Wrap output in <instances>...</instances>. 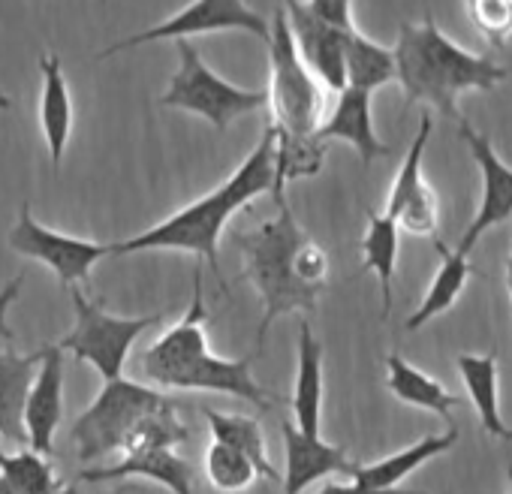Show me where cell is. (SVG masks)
Masks as SVG:
<instances>
[{
	"label": "cell",
	"mask_w": 512,
	"mask_h": 494,
	"mask_svg": "<svg viewBox=\"0 0 512 494\" xmlns=\"http://www.w3.org/2000/svg\"><path fill=\"white\" fill-rule=\"evenodd\" d=\"M272 184H275V130L272 124H266L256 148L220 187L184 205L172 217L148 226L145 232L109 244V254L127 257V254H142V251H181V254H193L205 260L208 269L220 275L217 244H220L223 226L232 220V214H238L256 196L272 193Z\"/></svg>",
	"instance_id": "obj_1"
},
{
	"label": "cell",
	"mask_w": 512,
	"mask_h": 494,
	"mask_svg": "<svg viewBox=\"0 0 512 494\" xmlns=\"http://www.w3.org/2000/svg\"><path fill=\"white\" fill-rule=\"evenodd\" d=\"M395 55V82L401 85L407 103H425L443 118L461 121L458 97L464 91L491 94L500 82L512 76L509 67H500L491 55H473L449 40L431 13L425 22H404L398 28Z\"/></svg>",
	"instance_id": "obj_2"
},
{
	"label": "cell",
	"mask_w": 512,
	"mask_h": 494,
	"mask_svg": "<svg viewBox=\"0 0 512 494\" xmlns=\"http://www.w3.org/2000/svg\"><path fill=\"white\" fill-rule=\"evenodd\" d=\"M139 368L148 377V383H154L157 389L223 392L260 410L275 407L272 392L256 383L250 371V359H220L208 350L205 290H202L199 269L193 272V296L187 314L142 353Z\"/></svg>",
	"instance_id": "obj_3"
},
{
	"label": "cell",
	"mask_w": 512,
	"mask_h": 494,
	"mask_svg": "<svg viewBox=\"0 0 512 494\" xmlns=\"http://www.w3.org/2000/svg\"><path fill=\"white\" fill-rule=\"evenodd\" d=\"M278 217L260 223L250 232H235V244L244 257V275L263 299V320L256 332V347L266 344L272 323L293 311H314L320 299V287H311L296 272V254L305 244L308 232L296 223L287 199L275 202Z\"/></svg>",
	"instance_id": "obj_4"
},
{
	"label": "cell",
	"mask_w": 512,
	"mask_h": 494,
	"mask_svg": "<svg viewBox=\"0 0 512 494\" xmlns=\"http://www.w3.org/2000/svg\"><path fill=\"white\" fill-rule=\"evenodd\" d=\"M269 109H272V130L278 145H296L314 139L323 115V85L311 76L305 61L299 58L287 19L278 10L269 22Z\"/></svg>",
	"instance_id": "obj_5"
},
{
	"label": "cell",
	"mask_w": 512,
	"mask_h": 494,
	"mask_svg": "<svg viewBox=\"0 0 512 494\" xmlns=\"http://www.w3.org/2000/svg\"><path fill=\"white\" fill-rule=\"evenodd\" d=\"M169 404H172V398H166L160 389H151L145 383L124 380V377L109 380L70 431L79 461L91 464L103 455L121 452V446L133 434V428L145 416H151Z\"/></svg>",
	"instance_id": "obj_6"
},
{
	"label": "cell",
	"mask_w": 512,
	"mask_h": 494,
	"mask_svg": "<svg viewBox=\"0 0 512 494\" xmlns=\"http://www.w3.org/2000/svg\"><path fill=\"white\" fill-rule=\"evenodd\" d=\"M178 49V70L169 79L166 94L160 97L163 106L169 109H184L190 115H199L208 121L214 130H226L232 121L269 106L266 91L253 88H238L217 76L199 55V49L187 40H175Z\"/></svg>",
	"instance_id": "obj_7"
},
{
	"label": "cell",
	"mask_w": 512,
	"mask_h": 494,
	"mask_svg": "<svg viewBox=\"0 0 512 494\" xmlns=\"http://www.w3.org/2000/svg\"><path fill=\"white\" fill-rule=\"evenodd\" d=\"M70 299H73L76 323L73 332L58 344L61 353H73L79 362H88L106 383L118 380L130 356V347L139 341L142 332L160 323V314L115 317L100 302H91L79 287H70Z\"/></svg>",
	"instance_id": "obj_8"
},
{
	"label": "cell",
	"mask_w": 512,
	"mask_h": 494,
	"mask_svg": "<svg viewBox=\"0 0 512 494\" xmlns=\"http://www.w3.org/2000/svg\"><path fill=\"white\" fill-rule=\"evenodd\" d=\"M223 31H241L250 37L269 40V19H263L256 10H250L244 0H190L184 10L175 16L157 22L154 28H145L127 40L112 43L97 58H109L145 43H163V40H190L199 34H223Z\"/></svg>",
	"instance_id": "obj_9"
},
{
	"label": "cell",
	"mask_w": 512,
	"mask_h": 494,
	"mask_svg": "<svg viewBox=\"0 0 512 494\" xmlns=\"http://www.w3.org/2000/svg\"><path fill=\"white\" fill-rule=\"evenodd\" d=\"M7 241L19 257H28V260L49 266L64 287H76V284L88 281L91 269L103 257H109V244L73 238V235H64L58 229H49L34 217L31 205H22V214H19Z\"/></svg>",
	"instance_id": "obj_10"
},
{
	"label": "cell",
	"mask_w": 512,
	"mask_h": 494,
	"mask_svg": "<svg viewBox=\"0 0 512 494\" xmlns=\"http://www.w3.org/2000/svg\"><path fill=\"white\" fill-rule=\"evenodd\" d=\"M431 130H434L431 115H422L419 130L407 148V157L395 175V184L386 202V217H392L401 232H410L416 238H437V226H440V202L422 169Z\"/></svg>",
	"instance_id": "obj_11"
},
{
	"label": "cell",
	"mask_w": 512,
	"mask_h": 494,
	"mask_svg": "<svg viewBox=\"0 0 512 494\" xmlns=\"http://www.w3.org/2000/svg\"><path fill=\"white\" fill-rule=\"evenodd\" d=\"M281 13L287 19L293 46L311 76L326 88V91H344V43L353 28H338L326 19H320L305 0H281Z\"/></svg>",
	"instance_id": "obj_12"
},
{
	"label": "cell",
	"mask_w": 512,
	"mask_h": 494,
	"mask_svg": "<svg viewBox=\"0 0 512 494\" xmlns=\"http://www.w3.org/2000/svg\"><path fill=\"white\" fill-rule=\"evenodd\" d=\"M458 133H461L464 145L470 148V157H473V163L479 166V175H482L479 211L470 220V226H467V232H464V238L458 244V251H464L470 257L476 241L488 229H494V226H500V223H506L512 217V166H506L500 160V154L494 151L491 139L485 133L473 130L464 118L458 121Z\"/></svg>",
	"instance_id": "obj_13"
},
{
	"label": "cell",
	"mask_w": 512,
	"mask_h": 494,
	"mask_svg": "<svg viewBox=\"0 0 512 494\" xmlns=\"http://www.w3.org/2000/svg\"><path fill=\"white\" fill-rule=\"evenodd\" d=\"M64 416V353L49 344L40 350V368L25 404V434L37 455H52L55 431Z\"/></svg>",
	"instance_id": "obj_14"
},
{
	"label": "cell",
	"mask_w": 512,
	"mask_h": 494,
	"mask_svg": "<svg viewBox=\"0 0 512 494\" xmlns=\"http://www.w3.org/2000/svg\"><path fill=\"white\" fill-rule=\"evenodd\" d=\"M371 97L374 94L356 91V88L338 91V100H335L332 112L314 130V142H320V145H326V142H347V145L356 148V154L362 157L365 166H371L377 157H389L392 148L374 130Z\"/></svg>",
	"instance_id": "obj_15"
},
{
	"label": "cell",
	"mask_w": 512,
	"mask_h": 494,
	"mask_svg": "<svg viewBox=\"0 0 512 494\" xmlns=\"http://www.w3.org/2000/svg\"><path fill=\"white\" fill-rule=\"evenodd\" d=\"M284 449H287V467H284V494H302L308 485L326 476H350L356 461H350L344 446H332L323 437L302 434L293 422L281 425Z\"/></svg>",
	"instance_id": "obj_16"
},
{
	"label": "cell",
	"mask_w": 512,
	"mask_h": 494,
	"mask_svg": "<svg viewBox=\"0 0 512 494\" xmlns=\"http://www.w3.org/2000/svg\"><path fill=\"white\" fill-rule=\"evenodd\" d=\"M82 482H109V479H151L172 494H193L196 470L175 449H148L136 455H121L109 467H88L79 473Z\"/></svg>",
	"instance_id": "obj_17"
},
{
	"label": "cell",
	"mask_w": 512,
	"mask_h": 494,
	"mask_svg": "<svg viewBox=\"0 0 512 494\" xmlns=\"http://www.w3.org/2000/svg\"><path fill=\"white\" fill-rule=\"evenodd\" d=\"M40 76H43V94H40V127L46 136V148L52 157V166L58 169L70 136H73V97L70 85L61 67L58 55H43L40 58Z\"/></svg>",
	"instance_id": "obj_18"
},
{
	"label": "cell",
	"mask_w": 512,
	"mask_h": 494,
	"mask_svg": "<svg viewBox=\"0 0 512 494\" xmlns=\"http://www.w3.org/2000/svg\"><path fill=\"white\" fill-rule=\"evenodd\" d=\"M296 389H293V416L302 434L320 437L323 416V344L311 332V323H299V359H296Z\"/></svg>",
	"instance_id": "obj_19"
},
{
	"label": "cell",
	"mask_w": 512,
	"mask_h": 494,
	"mask_svg": "<svg viewBox=\"0 0 512 494\" xmlns=\"http://www.w3.org/2000/svg\"><path fill=\"white\" fill-rule=\"evenodd\" d=\"M40 368V353L19 356L13 350H0V437L25 446V404Z\"/></svg>",
	"instance_id": "obj_20"
},
{
	"label": "cell",
	"mask_w": 512,
	"mask_h": 494,
	"mask_svg": "<svg viewBox=\"0 0 512 494\" xmlns=\"http://www.w3.org/2000/svg\"><path fill=\"white\" fill-rule=\"evenodd\" d=\"M458 440V428H449L446 434H428L422 437L419 443L395 452V455H386L374 464H356L350 479L359 482V485H368V488H377V491H392L398 488L413 470H419L425 461L449 452Z\"/></svg>",
	"instance_id": "obj_21"
},
{
	"label": "cell",
	"mask_w": 512,
	"mask_h": 494,
	"mask_svg": "<svg viewBox=\"0 0 512 494\" xmlns=\"http://www.w3.org/2000/svg\"><path fill=\"white\" fill-rule=\"evenodd\" d=\"M434 247L440 254V269L425 293V299L419 302V308L407 317V332H419L425 323H431L434 317L446 314L464 293L467 281L473 275H479L470 263V257L464 251H458V247H446L440 238H434Z\"/></svg>",
	"instance_id": "obj_22"
},
{
	"label": "cell",
	"mask_w": 512,
	"mask_h": 494,
	"mask_svg": "<svg viewBox=\"0 0 512 494\" xmlns=\"http://www.w3.org/2000/svg\"><path fill=\"white\" fill-rule=\"evenodd\" d=\"M458 374L464 380V389L479 413L482 431L512 443V428L500 416V392H497V359L491 353L476 356V353H461L458 359Z\"/></svg>",
	"instance_id": "obj_23"
},
{
	"label": "cell",
	"mask_w": 512,
	"mask_h": 494,
	"mask_svg": "<svg viewBox=\"0 0 512 494\" xmlns=\"http://www.w3.org/2000/svg\"><path fill=\"white\" fill-rule=\"evenodd\" d=\"M386 386L389 392L401 401V404H410V407H419V410H431L437 413L440 419L449 422V413L461 404L458 395H452L440 380L428 377L425 371H419L416 365H410L401 353H389L386 356Z\"/></svg>",
	"instance_id": "obj_24"
},
{
	"label": "cell",
	"mask_w": 512,
	"mask_h": 494,
	"mask_svg": "<svg viewBox=\"0 0 512 494\" xmlns=\"http://www.w3.org/2000/svg\"><path fill=\"white\" fill-rule=\"evenodd\" d=\"M205 419L211 428V440H220L232 449H238L241 455H247L263 479L269 482H281V470L272 464L269 452H266V434L263 425L253 416H238V413H220V410H208L205 407Z\"/></svg>",
	"instance_id": "obj_25"
},
{
	"label": "cell",
	"mask_w": 512,
	"mask_h": 494,
	"mask_svg": "<svg viewBox=\"0 0 512 494\" xmlns=\"http://www.w3.org/2000/svg\"><path fill=\"white\" fill-rule=\"evenodd\" d=\"M344 79H347V88L368 91V94L395 82L392 49L374 43L371 37H365L353 28L344 43Z\"/></svg>",
	"instance_id": "obj_26"
},
{
	"label": "cell",
	"mask_w": 512,
	"mask_h": 494,
	"mask_svg": "<svg viewBox=\"0 0 512 494\" xmlns=\"http://www.w3.org/2000/svg\"><path fill=\"white\" fill-rule=\"evenodd\" d=\"M398 238L401 229L395 226L392 217L368 211V232L362 238V260L365 269L377 275L380 281V299H383V317L392 311V281L398 269Z\"/></svg>",
	"instance_id": "obj_27"
},
{
	"label": "cell",
	"mask_w": 512,
	"mask_h": 494,
	"mask_svg": "<svg viewBox=\"0 0 512 494\" xmlns=\"http://www.w3.org/2000/svg\"><path fill=\"white\" fill-rule=\"evenodd\" d=\"M205 476L217 491H226V494H238L260 479V473H256L247 455H241L238 449L220 440H211V446L205 449Z\"/></svg>",
	"instance_id": "obj_28"
},
{
	"label": "cell",
	"mask_w": 512,
	"mask_h": 494,
	"mask_svg": "<svg viewBox=\"0 0 512 494\" xmlns=\"http://www.w3.org/2000/svg\"><path fill=\"white\" fill-rule=\"evenodd\" d=\"M0 476H4L19 494H52L58 491V479L43 455L34 449L0 452Z\"/></svg>",
	"instance_id": "obj_29"
},
{
	"label": "cell",
	"mask_w": 512,
	"mask_h": 494,
	"mask_svg": "<svg viewBox=\"0 0 512 494\" xmlns=\"http://www.w3.org/2000/svg\"><path fill=\"white\" fill-rule=\"evenodd\" d=\"M461 4L485 43L503 49L512 37V0H461Z\"/></svg>",
	"instance_id": "obj_30"
},
{
	"label": "cell",
	"mask_w": 512,
	"mask_h": 494,
	"mask_svg": "<svg viewBox=\"0 0 512 494\" xmlns=\"http://www.w3.org/2000/svg\"><path fill=\"white\" fill-rule=\"evenodd\" d=\"M296 272H299V278H302L305 284L326 290L329 257H326V251H323V247H320L317 241L305 238V244L299 247V254H296Z\"/></svg>",
	"instance_id": "obj_31"
},
{
	"label": "cell",
	"mask_w": 512,
	"mask_h": 494,
	"mask_svg": "<svg viewBox=\"0 0 512 494\" xmlns=\"http://www.w3.org/2000/svg\"><path fill=\"white\" fill-rule=\"evenodd\" d=\"M305 4L326 22L338 28H356L353 25V0H305Z\"/></svg>",
	"instance_id": "obj_32"
},
{
	"label": "cell",
	"mask_w": 512,
	"mask_h": 494,
	"mask_svg": "<svg viewBox=\"0 0 512 494\" xmlns=\"http://www.w3.org/2000/svg\"><path fill=\"white\" fill-rule=\"evenodd\" d=\"M22 287H25V275H16L13 281L4 284V290H0V338H4V341H13L16 338V332L7 323V314L16 305V299L22 296Z\"/></svg>",
	"instance_id": "obj_33"
},
{
	"label": "cell",
	"mask_w": 512,
	"mask_h": 494,
	"mask_svg": "<svg viewBox=\"0 0 512 494\" xmlns=\"http://www.w3.org/2000/svg\"><path fill=\"white\" fill-rule=\"evenodd\" d=\"M314 494H416V491H401V488H392V491H377V488H368V485H359V482H326L320 491Z\"/></svg>",
	"instance_id": "obj_34"
},
{
	"label": "cell",
	"mask_w": 512,
	"mask_h": 494,
	"mask_svg": "<svg viewBox=\"0 0 512 494\" xmlns=\"http://www.w3.org/2000/svg\"><path fill=\"white\" fill-rule=\"evenodd\" d=\"M506 290H509V302H512V251L506 257Z\"/></svg>",
	"instance_id": "obj_35"
},
{
	"label": "cell",
	"mask_w": 512,
	"mask_h": 494,
	"mask_svg": "<svg viewBox=\"0 0 512 494\" xmlns=\"http://www.w3.org/2000/svg\"><path fill=\"white\" fill-rule=\"evenodd\" d=\"M0 494H19V491H16V488H13V485L4 479V476H0Z\"/></svg>",
	"instance_id": "obj_36"
},
{
	"label": "cell",
	"mask_w": 512,
	"mask_h": 494,
	"mask_svg": "<svg viewBox=\"0 0 512 494\" xmlns=\"http://www.w3.org/2000/svg\"><path fill=\"white\" fill-rule=\"evenodd\" d=\"M10 106H13V100H10V97H7L4 91H0V112H7Z\"/></svg>",
	"instance_id": "obj_37"
},
{
	"label": "cell",
	"mask_w": 512,
	"mask_h": 494,
	"mask_svg": "<svg viewBox=\"0 0 512 494\" xmlns=\"http://www.w3.org/2000/svg\"><path fill=\"white\" fill-rule=\"evenodd\" d=\"M506 479H509V491L506 494H512V461L506 464Z\"/></svg>",
	"instance_id": "obj_38"
},
{
	"label": "cell",
	"mask_w": 512,
	"mask_h": 494,
	"mask_svg": "<svg viewBox=\"0 0 512 494\" xmlns=\"http://www.w3.org/2000/svg\"><path fill=\"white\" fill-rule=\"evenodd\" d=\"M52 494H79L76 488H58V491H52Z\"/></svg>",
	"instance_id": "obj_39"
}]
</instances>
